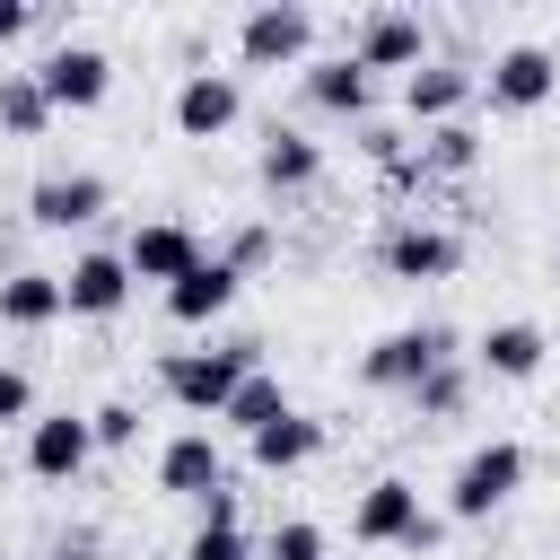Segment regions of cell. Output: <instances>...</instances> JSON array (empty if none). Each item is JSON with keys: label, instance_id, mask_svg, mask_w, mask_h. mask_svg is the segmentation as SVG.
Wrapping results in <instances>:
<instances>
[{"label": "cell", "instance_id": "18", "mask_svg": "<svg viewBox=\"0 0 560 560\" xmlns=\"http://www.w3.org/2000/svg\"><path fill=\"white\" fill-rule=\"evenodd\" d=\"M219 481H228V455H219L210 429H175V438L158 446V490H166V499H201V490H219Z\"/></svg>", "mask_w": 560, "mask_h": 560}, {"label": "cell", "instance_id": "3", "mask_svg": "<svg viewBox=\"0 0 560 560\" xmlns=\"http://www.w3.org/2000/svg\"><path fill=\"white\" fill-rule=\"evenodd\" d=\"M446 359H455V332H446V324H394L385 341L359 350V385H368V394H411V385L438 376Z\"/></svg>", "mask_w": 560, "mask_h": 560}, {"label": "cell", "instance_id": "29", "mask_svg": "<svg viewBox=\"0 0 560 560\" xmlns=\"http://www.w3.org/2000/svg\"><path fill=\"white\" fill-rule=\"evenodd\" d=\"M88 438H96L105 455H122V446L140 438V411H131V402H96V411H88Z\"/></svg>", "mask_w": 560, "mask_h": 560}, {"label": "cell", "instance_id": "23", "mask_svg": "<svg viewBox=\"0 0 560 560\" xmlns=\"http://www.w3.org/2000/svg\"><path fill=\"white\" fill-rule=\"evenodd\" d=\"M70 306H61V271H0V324H18V332H44V324H61Z\"/></svg>", "mask_w": 560, "mask_h": 560}, {"label": "cell", "instance_id": "7", "mask_svg": "<svg viewBox=\"0 0 560 560\" xmlns=\"http://www.w3.org/2000/svg\"><path fill=\"white\" fill-rule=\"evenodd\" d=\"M350 61L376 79V70H420L429 61V26H420V9H359V26H350Z\"/></svg>", "mask_w": 560, "mask_h": 560}, {"label": "cell", "instance_id": "8", "mask_svg": "<svg viewBox=\"0 0 560 560\" xmlns=\"http://www.w3.org/2000/svg\"><path fill=\"white\" fill-rule=\"evenodd\" d=\"M35 88H44L52 114H96L105 88H114V61H105L96 44H52V52L35 61Z\"/></svg>", "mask_w": 560, "mask_h": 560}, {"label": "cell", "instance_id": "22", "mask_svg": "<svg viewBox=\"0 0 560 560\" xmlns=\"http://www.w3.org/2000/svg\"><path fill=\"white\" fill-rule=\"evenodd\" d=\"M245 455H254V472H298V464H315V455H324V420L280 411L271 429H254V438H245Z\"/></svg>", "mask_w": 560, "mask_h": 560}, {"label": "cell", "instance_id": "20", "mask_svg": "<svg viewBox=\"0 0 560 560\" xmlns=\"http://www.w3.org/2000/svg\"><path fill=\"white\" fill-rule=\"evenodd\" d=\"M254 175H262V192H306V184H324V140L271 122V140L254 149Z\"/></svg>", "mask_w": 560, "mask_h": 560}, {"label": "cell", "instance_id": "11", "mask_svg": "<svg viewBox=\"0 0 560 560\" xmlns=\"http://www.w3.org/2000/svg\"><path fill=\"white\" fill-rule=\"evenodd\" d=\"M420 516H429V508H420V490H411L402 472H376V481L359 490V508H350V542H368V551H385V542H394V551H402Z\"/></svg>", "mask_w": 560, "mask_h": 560}, {"label": "cell", "instance_id": "34", "mask_svg": "<svg viewBox=\"0 0 560 560\" xmlns=\"http://www.w3.org/2000/svg\"><path fill=\"white\" fill-rule=\"evenodd\" d=\"M44 560H105V551H96V534H61Z\"/></svg>", "mask_w": 560, "mask_h": 560}, {"label": "cell", "instance_id": "21", "mask_svg": "<svg viewBox=\"0 0 560 560\" xmlns=\"http://www.w3.org/2000/svg\"><path fill=\"white\" fill-rule=\"evenodd\" d=\"M236 289H245V280H236L219 254H201V262H192V271L166 289V315H175V324H219V315L236 306Z\"/></svg>", "mask_w": 560, "mask_h": 560}, {"label": "cell", "instance_id": "1", "mask_svg": "<svg viewBox=\"0 0 560 560\" xmlns=\"http://www.w3.org/2000/svg\"><path fill=\"white\" fill-rule=\"evenodd\" d=\"M254 368H262V341L236 332V341H210V350H166V359H158V385H166L192 420H219L228 394H236Z\"/></svg>", "mask_w": 560, "mask_h": 560}, {"label": "cell", "instance_id": "24", "mask_svg": "<svg viewBox=\"0 0 560 560\" xmlns=\"http://www.w3.org/2000/svg\"><path fill=\"white\" fill-rule=\"evenodd\" d=\"M280 411H289V385H280L271 368H254V376H245V385L228 394V411H219V429H236V438H254V429H271Z\"/></svg>", "mask_w": 560, "mask_h": 560}, {"label": "cell", "instance_id": "13", "mask_svg": "<svg viewBox=\"0 0 560 560\" xmlns=\"http://www.w3.org/2000/svg\"><path fill=\"white\" fill-rule=\"evenodd\" d=\"M88 455H96L88 411H35V420H26V472H35V481H79Z\"/></svg>", "mask_w": 560, "mask_h": 560}, {"label": "cell", "instance_id": "30", "mask_svg": "<svg viewBox=\"0 0 560 560\" xmlns=\"http://www.w3.org/2000/svg\"><path fill=\"white\" fill-rule=\"evenodd\" d=\"M184 560H254V542H245V525H192Z\"/></svg>", "mask_w": 560, "mask_h": 560}, {"label": "cell", "instance_id": "27", "mask_svg": "<svg viewBox=\"0 0 560 560\" xmlns=\"http://www.w3.org/2000/svg\"><path fill=\"white\" fill-rule=\"evenodd\" d=\"M324 551H332V534H324L315 516H280V525L262 534V551H254V560H324Z\"/></svg>", "mask_w": 560, "mask_h": 560}, {"label": "cell", "instance_id": "28", "mask_svg": "<svg viewBox=\"0 0 560 560\" xmlns=\"http://www.w3.org/2000/svg\"><path fill=\"white\" fill-rule=\"evenodd\" d=\"M271 245H280V236H271V228H262V219H245V228H236V236H228V245H219V262H228V271H236V280H245V271H262V262H271Z\"/></svg>", "mask_w": 560, "mask_h": 560}, {"label": "cell", "instance_id": "15", "mask_svg": "<svg viewBox=\"0 0 560 560\" xmlns=\"http://www.w3.org/2000/svg\"><path fill=\"white\" fill-rule=\"evenodd\" d=\"M472 166H481V131H472V114H464V122L420 131V149L394 166V184H455V175H472Z\"/></svg>", "mask_w": 560, "mask_h": 560}, {"label": "cell", "instance_id": "25", "mask_svg": "<svg viewBox=\"0 0 560 560\" xmlns=\"http://www.w3.org/2000/svg\"><path fill=\"white\" fill-rule=\"evenodd\" d=\"M44 122H52V105H44L35 70H0V131L9 140H44Z\"/></svg>", "mask_w": 560, "mask_h": 560}, {"label": "cell", "instance_id": "17", "mask_svg": "<svg viewBox=\"0 0 560 560\" xmlns=\"http://www.w3.org/2000/svg\"><path fill=\"white\" fill-rule=\"evenodd\" d=\"M542 359H551V332H542V324H525V315H508V324H490V332L472 341V368H481V376H499V385L542 376Z\"/></svg>", "mask_w": 560, "mask_h": 560}, {"label": "cell", "instance_id": "6", "mask_svg": "<svg viewBox=\"0 0 560 560\" xmlns=\"http://www.w3.org/2000/svg\"><path fill=\"white\" fill-rule=\"evenodd\" d=\"M376 262H385L394 280H455V271H464V236L438 228V219H394V228L376 236Z\"/></svg>", "mask_w": 560, "mask_h": 560}, {"label": "cell", "instance_id": "35", "mask_svg": "<svg viewBox=\"0 0 560 560\" xmlns=\"http://www.w3.org/2000/svg\"><path fill=\"white\" fill-rule=\"evenodd\" d=\"M26 18H35V9H26V0H0V52H9V44H18V35H26Z\"/></svg>", "mask_w": 560, "mask_h": 560}, {"label": "cell", "instance_id": "14", "mask_svg": "<svg viewBox=\"0 0 560 560\" xmlns=\"http://www.w3.org/2000/svg\"><path fill=\"white\" fill-rule=\"evenodd\" d=\"M192 262H201V236H192L184 219H140L131 245H122V271H131V280H158V289H175Z\"/></svg>", "mask_w": 560, "mask_h": 560}, {"label": "cell", "instance_id": "31", "mask_svg": "<svg viewBox=\"0 0 560 560\" xmlns=\"http://www.w3.org/2000/svg\"><path fill=\"white\" fill-rule=\"evenodd\" d=\"M26 420H35V376L0 368V429H26Z\"/></svg>", "mask_w": 560, "mask_h": 560}, {"label": "cell", "instance_id": "32", "mask_svg": "<svg viewBox=\"0 0 560 560\" xmlns=\"http://www.w3.org/2000/svg\"><path fill=\"white\" fill-rule=\"evenodd\" d=\"M359 149H368L376 166H402V158H411V140H402L394 122H359Z\"/></svg>", "mask_w": 560, "mask_h": 560}, {"label": "cell", "instance_id": "26", "mask_svg": "<svg viewBox=\"0 0 560 560\" xmlns=\"http://www.w3.org/2000/svg\"><path fill=\"white\" fill-rule=\"evenodd\" d=\"M464 402H472V368H464V359H446L438 376L411 385V411H420V420H455Z\"/></svg>", "mask_w": 560, "mask_h": 560}, {"label": "cell", "instance_id": "16", "mask_svg": "<svg viewBox=\"0 0 560 560\" xmlns=\"http://www.w3.org/2000/svg\"><path fill=\"white\" fill-rule=\"evenodd\" d=\"M61 306L88 315V324L122 315V306H131V271H122V254H70V271H61Z\"/></svg>", "mask_w": 560, "mask_h": 560}, {"label": "cell", "instance_id": "33", "mask_svg": "<svg viewBox=\"0 0 560 560\" xmlns=\"http://www.w3.org/2000/svg\"><path fill=\"white\" fill-rule=\"evenodd\" d=\"M192 508H201V525H236V490H228V481H219V490H201Z\"/></svg>", "mask_w": 560, "mask_h": 560}, {"label": "cell", "instance_id": "36", "mask_svg": "<svg viewBox=\"0 0 560 560\" xmlns=\"http://www.w3.org/2000/svg\"><path fill=\"white\" fill-rule=\"evenodd\" d=\"M551 271H560V245H551Z\"/></svg>", "mask_w": 560, "mask_h": 560}, {"label": "cell", "instance_id": "2", "mask_svg": "<svg viewBox=\"0 0 560 560\" xmlns=\"http://www.w3.org/2000/svg\"><path fill=\"white\" fill-rule=\"evenodd\" d=\"M516 490H525V446H516V438H481V446L455 464V481H446V525H481V516H499Z\"/></svg>", "mask_w": 560, "mask_h": 560}, {"label": "cell", "instance_id": "9", "mask_svg": "<svg viewBox=\"0 0 560 560\" xmlns=\"http://www.w3.org/2000/svg\"><path fill=\"white\" fill-rule=\"evenodd\" d=\"M551 88H560V52H542V44H508L481 70L490 114H534V105H551Z\"/></svg>", "mask_w": 560, "mask_h": 560}, {"label": "cell", "instance_id": "4", "mask_svg": "<svg viewBox=\"0 0 560 560\" xmlns=\"http://www.w3.org/2000/svg\"><path fill=\"white\" fill-rule=\"evenodd\" d=\"M236 61L245 70H306L315 61V9L306 0H262L236 18Z\"/></svg>", "mask_w": 560, "mask_h": 560}, {"label": "cell", "instance_id": "5", "mask_svg": "<svg viewBox=\"0 0 560 560\" xmlns=\"http://www.w3.org/2000/svg\"><path fill=\"white\" fill-rule=\"evenodd\" d=\"M105 175H88V166H52V175H35L26 184V219L44 228V236H70V228H96L105 219Z\"/></svg>", "mask_w": 560, "mask_h": 560}, {"label": "cell", "instance_id": "10", "mask_svg": "<svg viewBox=\"0 0 560 560\" xmlns=\"http://www.w3.org/2000/svg\"><path fill=\"white\" fill-rule=\"evenodd\" d=\"M472 105H481V70H472V61H420V70H402V114H411L420 131L464 122Z\"/></svg>", "mask_w": 560, "mask_h": 560}, {"label": "cell", "instance_id": "19", "mask_svg": "<svg viewBox=\"0 0 560 560\" xmlns=\"http://www.w3.org/2000/svg\"><path fill=\"white\" fill-rule=\"evenodd\" d=\"M306 105L315 114H341V122H368V105H376V79L350 61V52H324V61H306Z\"/></svg>", "mask_w": 560, "mask_h": 560}, {"label": "cell", "instance_id": "12", "mask_svg": "<svg viewBox=\"0 0 560 560\" xmlns=\"http://www.w3.org/2000/svg\"><path fill=\"white\" fill-rule=\"evenodd\" d=\"M166 114H175V131H184V140H219V131H236V114H245V88H236L228 70H184Z\"/></svg>", "mask_w": 560, "mask_h": 560}]
</instances>
